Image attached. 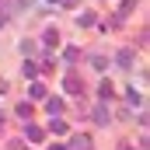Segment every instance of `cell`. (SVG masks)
Here are the masks:
<instances>
[{
	"instance_id": "obj_1",
	"label": "cell",
	"mask_w": 150,
	"mask_h": 150,
	"mask_svg": "<svg viewBox=\"0 0 150 150\" xmlns=\"http://www.w3.org/2000/svg\"><path fill=\"white\" fill-rule=\"evenodd\" d=\"M52 133H56V136H67V133H70V126H67L59 115H52Z\"/></svg>"
},
{
	"instance_id": "obj_2",
	"label": "cell",
	"mask_w": 150,
	"mask_h": 150,
	"mask_svg": "<svg viewBox=\"0 0 150 150\" xmlns=\"http://www.w3.org/2000/svg\"><path fill=\"white\" fill-rule=\"evenodd\" d=\"M42 42H45V49H52V45L59 42V32H56V28H45V35H42Z\"/></svg>"
},
{
	"instance_id": "obj_3",
	"label": "cell",
	"mask_w": 150,
	"mask_h": 150,
	"mask_svg": "<svg viewBox=\"0 0 150 150\" xmlns=\"http://www.w3.org/2000/svg\"><path fill=\"white\" fill-rule=\"evenodd\" d=\"M126 98H129V105H133V108H140V105H143V94H140L136 87H129V91H126Z\"/></svg>"
},
{
	"instance_id": "obj_4",
	"label": "cell",
	"mask_w": 150,
	"mask_h": 150,
	"mask_svg": "<svg viewBox=\"0 0 150 150\" xmlns=\"http://www.w3.org/2000/svg\"><path fill=\"white\" fill-rule=\"evenodd\" d=\"M45 112H49V115H59V112H63V101H59V98H49V101H45Z\"/></svg>"
},
{
	"instance_id": "obj_5",
	"label": "cell",
	"mask_w": 150,
	"mask_h": 150,
	"mask_svg": "<svg viewBox=\"0 0 150 150\" xmlns=\"http://www.w3.org/2000/svg\"><path fill=\"white\" fill-rule=\"evenodd\" d=\"M115 59H119V67H126V70L133 67V52H129V49H122V52H119Z\"/></svg>"
},
{
	"instance_id": "obj_6",
	"label": "cell",
	"mask_w": 150,
	"mask_h": 150,
	"mask_svg": "<svg viewBox=\"0 0 150 150\" xmlns=\"http://www.w3.org/2000/svg\"><path fill=\"white\" fill-rule=\"evenodd\" d=\"M136 11V0H122V7H119V18H126V14H133Z\"/></svg>"
},
{
	"instance_id": "obj_7",
	"label": "cell",
	"mask_w": 150,
	"mask_h": 150,
	"mask_svg": "<svg viewBox=\"0 0 150 150\" xmlns=\"http://www.w3.org/2000/svg\"><path fill=\"white\" fill-rule=\"evenodd\" d=\"M63 87H67L70 94H77V91H80V80H77V77H67V80H63Z\"/></svg>"
},
{
	"instance_id": "obj_8",
	"label": "cell",
	"mask_w": 150,
	"mask_h": 150,
	"mask_svg": "<svg viewBox=\"0 0 150 150\" xmlns=\"http://www.w3.org/2000/svg\"><path fill=\"white\" fill-rule=\"evenodd\" d=\"M28 94H32V98H45V87H42L38 80H32V87H28Z\"/></svg>"
},
{
	"instance_id": "obj_9",
	"label": "cell",
	"mask_w": 150,
	"mask_h": 150,
	"mask_svg": "<svg viewBox=\"0 0 150 150\" xmlns=\"http://www.w3.org/2000/svg\"><path fill=\"white\" fill-rule=\"evenodd\" d=\"M25 133H28V140H32V143H38V140H42V136H45V133H42V129H38V126H28V129H25Z\"/></svg>"
},
{
	"instance_id": "obj_10",
	"label": "cell",
	"mask_w": 150,
	"mask_h": 150,
	"mask_svg": "<svg viewBox=\"0 0 150 150\" xmlns=\"http://www.w3.org/2000/svg\"><path fill=\"white\" fill-rule=\"evenodd\" d=\"M21 74L28 77V80H35V77H38V67H35V63H25V67H21Z\"/></svg>"
},
{
	"instance_id": "obj_11",
	"label": "cell",
	"mask_w": 150,
	"mask_h": 150,
	"mask_svg": "<svg viewBox=\"0 0 150 150\" xmlns=\"http://www.w3.org/2000/svg\"><path fill=\"white\" fill-rule=\"evenodd\" d=\"M77 25H84V28H91V25H94V14H91V11H84V14L77 18Z\"/></svg>"
},
{
	"instance_id": "obj_12",
	"label": "cell",
	"mask_w": 150,
	"mask_h": 150,
	"mask_svg": "<svg viewBox=\"0 0 150 150\" xmlns=\"http://www.w3.org/2000/svg\"><path fill=\"white\" fill-rule=\"evenodd\" d=\"M94 122L105 126V122H108V108H94Z\"/></svg>"
},
{
	"instance_id": "obj_13",
	"label": "cell",
	"mask_w": 150,
	"mask_h": 150,
	"mask_svg": "<svg viewBox=\"0 0 150 150\" xmlns=\"http://www.w3.org/2000/svg\"><path fill=\"white\" fill-rule=\"evenodd\" d=\"M98 94H101V98H112V84H108V80H101V87H98Z\"/></svg>"
},
{
	"instance_id": "obj_14",
	"label": "cell",
	"mask_w": 150,
	"mask_h": 150,
	"mask_svg": "<svg viewBox=\"0 0 150 150\" xmlns=\"http://www.w3.org/2000/svg\"><path fill=\"white\" fill-rule=\"evenodd\" d=\"M21 52H25V56H32V52H35V42H28V38H25V42H21Z\"/></svg>"
},
{
	"instance_id": "obj_15",
	"label": "cell",
	"mask_w": 150,
	"mask_h": 150,
	"mask_svg": "<svg viewBox=\"0 0 150 150\" xmlns=\"http://www.w3.org/2000/svg\"><path fill=\"white\" fill-rule=\"evenodd\" d=\"M80 59V49H67V63H77Z\"/></svg>"
},
{
	"instance_id": "obj_16",
	"label": "cell",
	"mask_w": 150,
	"mask_h": 150,
	"mask_svg": "<svg viewBox=\"0 0 150 150\" xmlns=\"http://www.w3.org/2000/svg\"><path fill=\"white\" fill-rule=\"evenodd\" d=\"M18 115H21V119H28V115H32V105H25V101H21V105H18Z\"/></svg>"
},
{
	"instance_id": "obj_17",
	"label": "cell",
	"mask_w": 150,
	"mask_h": 150,
	"mask_svg": "<svg viewBox=\"0 0 150 150\" xmlns=\"http://www.w3.org/2000/svg\"><path fill=\"white\" fill-rule=\"evenodd\" d=\"M28 4H32V0H18V7H28Z\"/></svg>"
},
{
	"instance_id": "obj_18",
	"label": "cell",
	"mask_w": 150,
	"mask_h": 150,
	"mask_svg": "<svg viewBox=\"0 0 150 150\" xmlns=\"http://www.w3.org/2000/svg\"><path fill=\"white\" fill-rule=\"evenodd\" d=\"M119 150H133V147H129V143H122V147H119Z\"/></svg>"
},
{
	"instance_id": "obj_19",
	"label": "cell",
	"mask_w": 150,
	"mask_h": 150,
	"mask_svg": "<svg viewBox=\"0 0 150 150\" xmlns=\"http://www.w3.org/2000/svg\"><path fill=\"white\" fill-rule=\"evenodd\" d=\"M52 150H67V147H52Z\"/></svg>"
},
{
	"instance_id": "obj_20",
	"label": "cell",
	"mask_w": 150,
	"mask_h": 150,
	"mask_svg": "<svg viewBox=\"0 0 150 150\" xmlns=\"http://www.w3.org/2000/svg\"><path fill=\"white\" fill-rule=\"evenodd\" d=\"M0 25H4V14H0Z\"/></svg>"
},
{
	"instance_id": "obj_21",
	"label": "cell",
	"mask_w": 150,
	"mask_h": 150,
	"mask_svg": "<svg viewBox=\"0 0 150 150\" xmlns=\"http://www.w3.org/2000/svg\"><path fill=\"white\" fill-rule=\"evenodd\" d=\"M49 4H59V0H49Z\"/></svg>"
}]
</instances>
